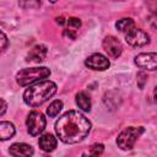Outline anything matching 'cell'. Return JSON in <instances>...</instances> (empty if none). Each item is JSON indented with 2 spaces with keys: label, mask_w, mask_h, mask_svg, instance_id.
I'll return each mask as SVG.
<instances>
[{
  "label": "cell",
  "mask_w": 157,
  "mask_h": 157,
  "mask_svg": "<svg viewBox=\"0 0 157 157\" xmlns=\"http://www.w3.org/2000/svg\"><path fill=\"white\" fill-rule=\"evenodd\" d=\"M104 151V146L102 144H93L92 146H90V150H88V155L91 156H99L102 155Z\"/></svg>",
  "instance_id": "cell-19"
},
{
  "label": "cell",
  "mask_w": 157,
  "mask_h": 157,
  "mask_svg": "<svg viewBox=\"0 0 157 157\" xmlns=\"http://www.w3.org/2000/svg\"><path fill=\"white\" fill-rule=\"evenodd\" d=\"M91 121L78 110L64 113L55 123V132L65 144H77L91 131Z\"/></svg>",
  "instance_id": "cell-1"
},
{
  "label": "cell",
  "mask_w": 157,
  "mask_h": 157,
  "mask_svg": "<svg viewBox=\"0 0 157 157\" xmlns=\"http://www.w3.org/2000/svg\"><path fill=\"white\" fill-rule=\"evenodd\" d=\"M134 63L144 70H157V53H140L135 56Z\"/></svg>",
  "instance_id": "cell-7"
},
{
  "label": "cell",
  "mask_w": 157,
  "mask_h": 157,
  "mask_svg": "<svg viewBox=\"0 0 157 157\" xmlns=\"http://www.w3.org/2000/svg\"><path fill=\"white\" fill-rule=\"evenodd\" d=\"M102 45H103V49L105 50V53L110 58L118 59L121 55L123 45H121L120 40L117 37H114V36H107V37H104V39L102 42Z\"/></svg>",
  "instance_id": "cell-8"
},
{
  "label": "cell",
  "mask_w": 157,
  "mask_h": 157,
  "mask_svg": "<svg viewBox=\"0 0 157 157\" xmlns=\"http://www.w3.org/2000/svg\"><path fill=\"white\" fill-rule=\"evenodd\" d=\"M56 92V85L50 80H42L29 87L23 93V101L29 107H38L53 97Z\"/></svg>",
  "instance_id": "cell-2"
},
{
  "label": "cell",
  "mask_w": 157,
  "mask_h": 157,
  "mask_svg": "<svg viewBox=\"0 0 157 157\" xmlns=\"http://www.w3.org/2000/svg\"><path fill=\"white\" fill-rule=\"evenodd\" d=\"M125 42L131 47L140 48V47H144L150 43V36L147 32H145L140 28H136V26H135L128 33H125Z\"/></svg>",
  "instance_id": "cell-6"
},
{
  "label": "cell",
  "mask_w": 157,
  "mask_h": 157,
  "mask_svg": "<svg viewBox=\"0 0 157 157\" xmlns=\"http://www.w3.org/2000/svg\"><path fill=\"white\" fill-rule=\"evenodd\" d=\"M38 145H39L40 150H43L44 152H52V151L55 150V147L58 145V141H56V137H54V135L47 132V134H43L39 137Z\"/></svg>",
  "instance_id": "cell-12"
},
{
  "label": "cell",
  "mask_w": 157,
  "mask_h": 157,
  "mask_svg": "<svg viewBox=\"0 0 157 157\" xmlns=\"http://www.w3.org/2000/svg\"><path fill=\"white\" fill-rule=\"evenodd\" d=\"M42 0H20V6L22 9H36L40 6Z\"/></svg>",
  "instance_id": "cell-17"
},
{
  "label": "cell",
  "mask_w": 157,
  "mask_h": 157,
  "mask_svg": "<svg viewBox=\"0 0 157 157\" xmlns=\"http://www.w3.org/2000/svg\"><path fill=\"white\" fill-rule=\"evenodd\" d=\"M58 0H49V2H52V4H55Z\"/></svg>",
  "instance_id": "cell-26"
},
{
  "label": "cell",
  "mask_w": 157,
  "mask_h": 157,
  "mask_svg": "<svg viewBox=\"0 0 157 157\" xmlns=\"http://www.w3.org/2000/svg\"><path fill=\"white\" fill-rule=\"evenodd\" d=\"M64 36H67L69 38L75 39L76 38V31L70 29V28H66V29H64Z\"/></svg>",
  "instance_id": "cell-21"
},
{
  "label": "cell",
  "mask_w": 157,
  "mask_h": 157,
  "mask_svg": "<svg viewBox=\"0 0 157 157\" xmlns=\"http://www.w3.org/2000/svg\"><path fill=\"white\" fill-rule=\"evenodd\" d=\"M50 76V70L45 66L39 67H26L16 74V81L20 86H28L34 82L42 81Z\"/></svg>",
  "instance_id": "cell-3"
},
{
  "label": "cell",
  "mask_w": 157,
  "mask_h": 157,
  "mask_svg": "<svg viewBox=\"0 0 157 157\" xmlns=\"http://www.w3.org/2000/svg\"><path fill=\"white\" fill-rule=\"evenodd\" d=\"M145 129L142 126H130V128H125L117 137V145L119 148L128 151L131 150L135 145V142L137 141V139L144 134Z\"/></svg>",
  "instance_id": "cell-4"
},
{
  "label": "cell",
  "mask_w": 157,
  "mask_h": 157,
  "mask_svg": "<svg viewBox=\"0 0 157 157\" xmlns=\"http://www.w3.org/2000/svg\"><path fill=\"white\" fill-rule=\"evenodd\" d=\"M75 101H76L77 107L81 110H83V112H90L91 110V105H92L91 98L86 92H78L75 97Z\"/></svg>",
  "instance_id": "cell-13"
},
{
  "label": "cell",
  "mask_w": 157,
  "mask_h": 157,
  "mask_svg": "<svg viewBox=\"0 0 157 157\" xmlns=\"http://www.w3.org/2000/svg\"><path fill=\"white\" fill-rule=\"evenodd\" d=\"M137 86H139V88H144L145 87V83L147 82V74L145 72V71H140V72H137Z\"/></svg>",
  "instance_id": "cell-20"
},
{
  "label": "cell",
  "mask_w": 157,
  "mask_h": 157,
  "mask_svg": "<svg viewBox=\"0 0 157 157\" xmlns=\"http://www.w3.org/2000/svg\"><path fill=\"white\" fill-rule=\"evenodd\" d=\"M66 26H67V28H70V29L77 31V29L81 27V20L77 18V17H69V18L66 20Z\"/></svg>",
  "instance_id": "cell-18"
},
{
  "label": "cell",
  "mask_w": 157,
  "mask_h": 157,
  "mask_svg": "<svg viewBox=\"0 0 157 157\" xmlns=\"http://www.w3.org/2000/svg\"><path fill=\"white\" fill-rule=\"evenodd\" d=\"M55 20H56V23H59L60 26H63V25H65V23H66V21L64 20V17H56Z\"/></svg>",
  "instance_id": "cell-24"
},
{
  "label": "cell",
  "mask_w": 157,
  "mask_h": 157,
  "mask_svg": "<svg viewBox=\"0 0 157 157\" xmlns=\"http://www.w3.org/2000/svg\"><path fill=\"white\" fill-rule=\"evenodd\" d=\"M0 36H1V50L4 52L6 49V47H7V38H6V36H5L4 32H1Z\"/></svg>",
  "instance_id": "cell-22"
},
{
  "label": "cell",
  "mask_w": 157,
  "mask_h": 157,
  "mask_svg": "<svg viewBox=\"0 0 157 157\" xmlns=\"http://www.w3.org/2000/svg\"><path fill=\"white\" fill-rule=\"evenodd\" d=\"M15 135V126L10 121H1L0 123V140L11 139Z\"/></svg>",
  "instance_id": "cell-14"
},
{
  "label": "cell",
  "mask_w": 157,
  "mask_h": 157,
  "mask_svg": "<svg viewBox=\"0 0 157 157\" xmlns=\"http://www.w3.org/2000/svg\"><path fill=\"white\" fill-rule=\"evenodd\" d=\"M63 109V102L61 101H59V99H56V101H53L50 104H49V107L47 108V114L50 117V118H54V117H56L58 114H59V112Z\"/></svg>",
  "instance_id": "cell-16"
},
{
  "label": "cell",
  "mask_w": 157,
  "mask_h": 157,
  "mask_svg": "<svg viewBox=\"0 0 157 157\" xmlns=\"http://www.w3.org/2000/svg\"><path fill=\"white\" fill-rule=\"evenodd\" d=\"M45 124H47V120L44 115L38 110H33L27 115L26 125H27L28 132L32 136H37L40 132H43V130L45 129Z\"/></svg>",
  "instance_id": "cell-5"
},
{
  "label": "cell",
  "mask_w": 157,
  "mask_h": 157,
  "mask_svg": "<svg viewBox=\"0 0 157 157\" xmlns=\"http://www.w3.org/2000/svg\"><path fill=\"white\" fill-rule=\"evenodd\" d=\"M153 98H155V102L157 103V86H156L155 90H153Z\"/></svg>",
  "instance_id": "cell-25"
},
{
  "label": "cell",
  "mask_w": 157,
  "mask_h": 157,
  "mask_svg": "<svg viewBox=\"0 0 157 157\" xmlns=\"http://www.w3.org/2000/svg\"><path fill=\"white\" fill-rule=\"evenodd\" d=\"M115 1H125V0H115Z\"/></svg>",
  "instance_id": "cell-27"
},
{
  "label": "cell",
  "mask_w": 157,
  "mask_h": 157,
  "mask_svg": "<svg viewBox=\"0 0 157 157\" xmlns=\"http://www.w3.org/2000/svg\"><path fill=\"white\" fill-rule=\"evenodd\" d=\"M9 152L12 156H23V157H29L34 153L33 147L31 145L23 144V142H16V144L11 145Z\"/></svg>",
  "instance_id": "cell-11"
},
{
  "label": "cell",
  "mask_w": 157,
  "mask_h": 157,
  "mask_svg": "<svg viewBox=\"0 0 157 157\" xmlns=\"http://www.w3.org/2000/svg\"><path fill=\"white\" fill-rule=\"evenodd\" d=\"M47 53H48V49L44 44H37L34 45L29 53L27 54L26 56V61L27 63H36V64H39L40 61H43L47 56Z\"/></svg>",
  "instance_id": "cell-10"
},
{
  "label": "cell",
  "mask_w": 157,
  "mask_h": 157,
  "mask_svg": "<svg viewBox=\"0 0 157 157\" xmlns=\"http://www.w3.org/2000/svg\"><path fill=\"white\" fill-rule=\"evenodd\" d=\"M6 107H7V104H6L5 99H4V98H1V112H0V114H1V115H4V114H5Z\"/></svg>",
  "instance_id": "cell-23"
},
{
  "label": "cell",
  "mask_w": 157,
  "mask_h": 157,
  "mask_svg": "<svg viewBox=\"0 0 157 157\" xmlns=\"http://www.w3.org/2000/svg\"><path fill=\"white\" fill-rule=\"evenodd\" d=\"M85 65L88 69H92V70H96V71H103V70H107L109 67L110 63H109L108 58L104 56L103 54L94 53L85 60Z\"/></svg>",
  "instance_id": "cell-9"
},
{
  "label": "cell",
  "mask_w": 157,
  "mask_h": 157,
  "mask_svg": "<svg viewBox=\"0 0 157 157\" xmlns=\"http://www.w3.org/2000/svg\"><path fill=\"white\" fill-rule=\"evenodd\" d=\"M115 27H117V29H118L119 32H121V33H124V34H125V33H128L131 28H134V27H135V22H134V20H132V18L125 17V18H121V20L117 21Z\"/></svg>",
  "instance_id": "cell-15"
}]
</instances>
